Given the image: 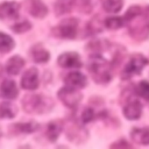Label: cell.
<instances>
[{"mask_svg": "<svg viewBox=\"0 0 149 149\" xmlns=\"http://www.w3.org/2000/svg\"><path fill=\"white\" fill-rule=\"evenodd\" d=\"M59 66L62 68H80L81 61L76 52H64L57 59Z\"/></svg>", "mask_w": 149, "mask_h": 149, "instance_id": "8fae6325", "label": "cell"}, {"mask_svg": "<svg viewBox=\"0 0 149 149\" xmlns=\"http://www.w3.org/2000/svg\"><path fill=\"white\" fill-rule=\"evenodd\" d=\"M58 98L65 106H68L70 108H74L79 105V102L81 100V94L77 91L76 87L68 85L58 91Z\"/></svg>", "mask_w": 149, "mask_h": 149, "instance_id": "8992f818", "label": "cell"}, {"mask_svg": "<svg viewBox=\"0 0 149 149\" xmlns=\"http://www.w3.org/2000/svg\"><path fill=\"white\" fill-rule=\"evenodd\" d=\"M30 55H31V58L36 63H45L49 59V57H50L49 52L42 45H38V44H36V45H34L31 48Z\"/></svg>", "mask_w": 149, "mask_h": 149, "instance_id": "2e32d148", "label": "cell"}, {"mask_svg": "<svg viewBox=\"0 0 149 149\" xmlns=\"http://www.w3.org/2000/svg\"><path fill=\"white\" fill-rule=\"evenodd\" d=\"M148 64V59L140 55V54H136V55H133L128 63L126 64L123 71H122V78L123 79H129L134 76H137L139 73H141V71L143 70V68Z\"/></svg>", "mask_w": 149, "mask_h": 149, "instance_id": "5b68a950", "label": "cell"}, {"mask_svg": "<svg viewBox=\"0 0 149 149\" xmlns=\"http://www.w3.org/2000/svg\"><path fill=\"white\" fill-rule=\"evenodd\" d=\"M64 83L76 88H83L86 86V77L80 72L73 71V72L68 73L64 77Z\"/></svg>", "mask_w": 149, "mask_h": 149, "instance_id": "7c38bea8", "label": "cell"}, {"mask_svg": "<svg viewBox=\"0 0 149 149\" xmlns=\"http://www.w3.org/2000/svg\"><path fill=\"white\" fill-rule=\"evenodd\" d=\"M14 48V41L13 38L0 31V52H9Z\"/></svg>", "mask_w": 149, "mask_h": 149, "instance_id": "ffe728a7", "label": "cell"}, {"mask_svg": "<svg viewBox=\"0 0 149 149\" xmlns=\"http://www.w3.org/2000/svg\"><path fill=\"white\" fill-rule=\"evenodd\" d=\"M135 92H136L140 97H142L143 99H146V100L149 101V83H148L147 80H141V81L136 85Z\"/></svg>", "mask_w": 149, "mask_h": 149, "instance_id": "7402d4cb", "label": "cell"}, {"mask_svg": "<svg viewBox=\"0 0 149 149\" xmlns=\"http://www.w3.org/2000/svg\"><path fill=\"white\" fill-rule=\"evenodd\" d=\"M61 132H62V122H59L58 120L50 122L47 127V136L50 141H56Z\"/></svg>", "mask_w": 149, "mask_h": 149, "instance_id": "ac0fdd59", "label": "cell"}, {"mask_svg": "<svg viewBox=\"0 0 149 149\" xmlns=\"http://www.w3.org/2000/svg\"><path fill=\"white\" fill-rule=\"evenodd\" d=\"M16 114V108L10 102H2L0 105V118H13Z\"/></svg>", "mask_w": 149, "mask_h": 149, "instance_id": "44dd1931", "label": "cell"}, {"mask_svg": "<svg viewBox=\"0 0 149 149\" xmlns=\"http://www.w3.org/2000/svg\"><path fill=\"white\" fill-rule=\"evenodd\" d=\"M78 30V21L74 17L62 20L52 29V34L58 38H74Z\"/></svg>", "mask_w": 149, "mask_h": 149, "instance_id": "277c9868", "label": "cell"}, {"mask_svg": "<svg viewBox=\"0 0 149 149\" xmlns=\"http://www.w3.org/2000/svg\"><path fill=\"white\" fill-rule=\"evenodd\" d=\"M102 8L108 13H116L123 6V0H100Z\"/></svg>", "mask_w": 149, "mask_h": 149, "instance_id": "d6986e66", "label": "cell"}, {"mask_svg": "<svg viewBox=\"0 0 149 149\" xmlns=\"http://www.w3.org/2000/svg\"><path fill=\"white\" fill-rule=\"evenodd\" d=\"M148 12H149V7H148Z\"/></svg>", "mask_w": 149, "mask_h": 149, "instance_id": "4316f807", "label": "cell"}, {"mask_svg": "<svg viewBox=\"0 0 149 149\" xmlns=\"http://www.w3.org/2000/svg\"><path fill=\"white\" fill-rule=\"evenodd\" d=\"M142 114V105L137 99H129L123 107V115L129 120L139 119Z\"/></svg>", "mask_w": 149, "mask_h": 149, "instance_id": "9c48e42d", "label": "cell"}, {"mask_svg": "<svg viewBox=\"0 0 149 149\" xmlns=\"http://www.w3.org/2000/svg\"><path fill=\"white\" fill-rule=\"evenodd\" d=\"M111 63L105 59L101 54H95L92 56L91 63H90V72L93 77V79L99 84H106L111 80L112 73H111Z\"/></svg>", "mask_w": 149, "mask_h": 149, "instance_id": "7a4b0ae2", "label": "cell"}, {"mask_svg": "<svg viewBox=\"0 0 149 149\" xmlns=\"http://www.w3.org/2000/svg\"><path fill=\"white\" fill-rule=\"evenodd\" d=\"M73 1H74V2H76V0H73Z\"/></svg>", "mask_w": 149, "mask_h": 149, "instance_id": "83f0119b", "label": "cell"}, {"mask_svg": "<svg viewBox=\"0 0 149 149\" xmlns=\"http://www.w3.org/2000/svg\"><path fill=\"white\" fill-rule=\"evenodd\" d=\"M128 31L136 41H143L149 36V20L139 6H132L123 16Z\"/></svg>", "mask_w": 149, "mask_h": 149, "instance_id": "6da1fadb", "label": "cell"}, {"mask_svg": "<svg viewBox=\"0 0 149 149\" xmlns=\"http://www.w3.org/2000/svg\"><path fill=\"white\" fill-rule=\"evenodd\" d=\"M130 136L139 144H149V126L143 128H133Z\"/></svg>", "mask_w": 149, "mask_h": 149, "instance_id": "9a60e30c", "label": "cell"}, {"mask_svg": "<svg viewBox=\"0 0 149 149\" xmlns=\"http://www.w3.org/2000/svg\"><path fill=\"white\" fill-rule=\"evenodd\" d=\"M54 106V101L41 94H27L22 99V107L26 112L28 113H35V114H41L48 112L51 107Z\"/></svg>", "mask_w": 149, "mask_h": 149, "instance_id": "3957f363", "label": "cell"}, {"mask_svg": "<svg viewBox=\"0 0 149 149\" xmlns=\"http://www.w3.org/2000/svg\"><path fill=\"white\" fill-rule=\"evenodd\" d=\"M20 5L15 1H6L0 3V19L1 20H10L16 19L19 15Z\"/></svg>", "mask_w": 149, "mask_h": 149, "instance_id": "ba28073f", "label": "cell"}, {"mask_svg": "<svg viewBox=\"0 0 149 149\" xmlns=\"http://www.w3.org/2000/svg\"><path fill=\"white\" fill-rule=\"evenodd\" d=\"M0 134H1V133H0Z\"/></svg>", "mask_w": 149, "mask_h": 149, "instance_id": "f1b7e54d", "label": "cell"}, {"mask_svg": "<svg viewBox=\"0 0 149 149\" xmlns=\"http://www.w3.org/2000/svg\"><path fill=\"white\" fill-rule=\"evenodd\" d=\"M26 8L30 15H33L34 17H37V19L44 17L48 13L47 6L40 0H27Z\"/></svg>", "mask_w": 149, "mask_h": 149, "instance_id": "30bf717a", "label": "cell"}, {"mask_svg": "<svg viewBox=\"0 0 149 149\" xmlns=\"http://www.w3.org/2000/svg\"><path fill=\"white\" fill-rule=\"evenodd\" d=\"M0 95L6 99H14L17 97V87L10 79H5L0 85Z\"/></svg>", "mask_w": 149, "mask_h": 149, "instance_id": "4fadbf2b", "label": "cell"}, {"mask_svg": "<svg viewBox=\"0 0 149 149\" xmlns=\"http://www.w3.org/2000/svg\"><path fill=\"white\" fill-rule=\"evenodd\" d=\"M38 71L36 70V68L28 69L21 78V86L24 90H36L38 87Z\"/></svg>", "mask_w": 149, "mask_h": 149, "instance_id": "52a82bcc", "label": "cell"}, {"mask_svg": "<svg viewBox=\"0 0 149 149\" xmlns=\"http://www.w3.org/2000/svg\"><path fill=\"white\" fill-rule=\"evenodd\" d=\"M125 24V20L123 17H119V16H112V17H107L105 20V26L108 29H119L120 27H122Z\"/></svg>", "mask_w": 149, "mask_h": 149, "instance_id": "603a6c76", "label": "cell"}, {"mask_svg": "<svg viewBox=\"0 0 149 149\" xmlns=\"http://www.w3.org/2000/svg\"><path fill=\"white\" fill-rule=\"evenodd\" d=\"M30 28H31L30 22H28L26 20L24 21H20V22H17V23L12 26V30L15 31V33H24V31L29 30Z\"/></svg>", "mask_w": 149, "mask_h": 149, "instance_id": "cb8c5ba5", "label": "cell"}, {"mask_svg": "<svg viewBox=\"0 0 149 149\" xmlns=\"http://www.w3.org/2000/svg\"><path fill=\"white\" fill-rule=\"evenodd\" d=\"M120 146H122V147H130L128 143H126V142H123V143H115V144H112V147H120Z\"/></svg>", "mask_w": 149, "mask_h": 149, "instance_id": "484cf974", "label": "cell"}, {"mask_svg": "<svg viewBox=\"0 0 149 149\" xmlns=\"http://www.w3.org/2000/svg\"><path fill=\"white\" fill-rule=\"evenodd\" d=\"M38 128V125L35 122H26V123H15L9 127L10 132L14 134H26V133H33Z\"/></svg>", "mask_w": 149, "mask_h": 149, "instance_id": "e0dca14e", "label": "cell"}, {"mask_svg": "<svg viewBox=\"0 0 149 149\" xmlns=\"http://www.w3.org/2000/svg\"><path fill=\"white\" fill-rule=\"evenodd\" d=\"M94 118H95V113H94V111H93L91 107H86V108L84 109L83 114H81V121H83L84 123H86V122L92 121Z\"/></svg>", "mask_w": 149, "mask_h": 149, "instance_id": "d4e9b609", "label": "cell"}, {"mask_svg": "<svg viewBox=\"0 0 149 149\" xmlns=\"http://www.w3.org/2000/svg\"><path fill=\"white\" fill-rule=\"evenodd\" d=\"M23 65H24V59L22 57H20L19 55H15V56L10 57L7 61V63H6V71H7L8 74L15 76V74H17L21 71Z\"/></svg>", "mask_w": 149, "mask_h": 149, "instance_id": "5bb4252c", "label": "cell"}]
</instances>
